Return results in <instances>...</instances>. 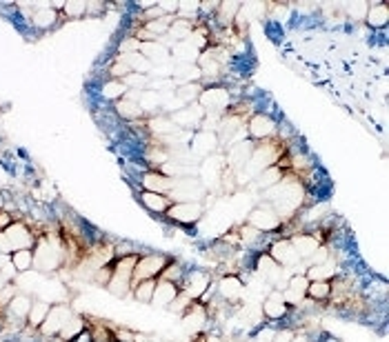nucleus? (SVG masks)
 I'll use <instances>...</instances> for the list:
<instances>
[{
    "mask_svg": "<svg viewBox=\"0 0 389 342\" xmlns=\"http://www.w3.org/2000/svg\"><path fill=\"white\" fill-rule=\"evenodd\" d=\"M33 27H38V29H49V27H54L56 21H58V12L51 3H38V7L33 9V14L29 16Z\"/></svg>",
    "mask_w": 389,
    "mask_h": 342,
    "instance_id": "obj_25",
    "label": "nucleus"
},
{
    "mask_svg": "<svg viewBox=\"0 0 389 342\" xmlns=\"http://www.w3.org/2000/svg\"><path fill=\"white\" fill-rule=\"evenodd\" d=\"M16 218L10 213V211H5V209H0V231H5L7 227H10V224L14 222Z\"/></svg>",
    "mask_w": 389,
    "mask_h": 342,
    "instance_id": "obj_43",
    "label": "nucleus"
},
{
    "mask_svg": "<svg viewBox=\"0 0 389 342\" xmlns=\"http://www.w3.org/2000/svg\"><path fill=\"white\" fill-rule=\"evenodd\" d=\"M63 14L67 18H81L87 14V3L85 0H69V3H65V7H63Z\"/></svg>",
    "mask_w": 389,
    "mask_h": 342,
    "instance_id": "obj_39",
    "label": "nucleus"
},
{
    "mask_svg": "<svg viewBox=\"0 0 389 342\" xmlns=\"http://www.w3.org/2000/svg\"><path fill=\"white\" fill-rule=\"evenodd\" d=\"M172 60L174 65H196L198 58H200V51L193 47L189 40H180V42H174L172 44Z\"/></svg>",
    "mask_w": 389,
    "mask_h": 342,
    "instance_id": "obj_20",
    "label": "nucleus"
},
{
    "mask_svg": "<svg viewBox=\"0 0 389 342\" xmlns=\"http://www.w3.org/2000/svg\"><path fill=\"white\" fill-rule=\"evenodd\" d=\"M138 256L140 254H125L118 256L116 263H113L107 291L116 295V298H125V295L131 293V278H134V267L138 263Z\"/></svg>",
    "mask_w": 389,
    "mask_h": 342,
    "instance_id": "obj_2",
    "label": "nucleus"
},
{
    "mask_svg": "<svg viewBox=\"0 0 389 342\" xmlns=\"http://www.w3.org/2000/svg\"><path fill=\"white\" fill-rule=\"evenodd\" d=\"M267 254H269L273 260H276V263H278L282 269H291V267H296L298 263H303V260L298 258L296 249H294V245H291L289 238H276V240H271L269 247H267Z\"/></svg>",
    "mask_w": 389,
    "mask_h": 342,
    "instance_id": "obj_15",
    "label": "nucleus"
},
{
    "mask_svg": "<svg viewBox=\"0 0 389 342\" xmlns=\"http://www.w3.org/2000/svg\"><path fill=\"white\" fill-rule=\"evenodd\" d=\"M180 318H183V329L187 331L189 336L202 334L205 327L209 325V313L205 309V304H200V302H193Z\"/></svg>",
    "mask_w": 389,
    "mask_h": 342,
    "instance_id": "obj_17",
    "label": "nucleus"
},
{
    "mask_svg": "<svg viewBox=\"0 0 389 342\" xmlns=\"http://www.w3.org/2000/svg\"><path fill=\"white\" fill-rule=\"evenodd\" d=\"M176 178L165 176L163 171L158 169H147L143 176H140V185H143V192H154V194H165L170 196L174 189Z\"/></svg>",
    "mask_w": 389,
    "mask_h": 342,
    "instance_id": "obj_18",
    "label": "nucleus"
},
{
    "mask_svg": "<svg viewBox=\"0 0 389 342\" xmlns=\"http://www.w3.org/2000/svg\"><path fill=\"white\" fill-rule=\"evenodd\" d=\"M338 274H340V267H338V260H336L334 256L327 260V263L314 265L305 272L307 280H334Z\"/></svg>",
    "mask_w": 389,
    "mask_h": 342,
    "instance_id": "obj_24",
    "label": "nucleus"
},
{
    "mask_svg": "<svg viewBox=\"0 0 389 342\" xmlns=\"http://www.w3.org/2000/svg\"><path fill=\"white\" fill-rule=\"evenodd\" d=\"M31 302H33V298H29L27 293L18 291V293H16L14 298L10 300V304H7L5 313H7V316H12L14 320L23 322V325H27V316H29Z\"/></svg>",
    "mask_w": 389,
    "mask_h": 342,
    "instance_id": "obj_22",
    "label": "nucleus"
},
{
    "mask_svg": "<svg viewBox=\"0 0 389 342\" xmlns=\"http://www.w3.org/2000/svg\"><path fill=\"white\" fill-rule=\"evenodd\" d=\"M216 293L227 304H241L245 295V285L241 280V276H220L216 282Z\"/></svg>",
    "mask_w": 389,
    "mask_h": 342,
    "instance_id": "obj_16",
    "label": "nucleus"
},
{
    "mask_svg": "<svg viewBox=\"0 0 389 342\" xmlns=\"http://www.w3.org/2000/svg\"><path fill=\"white\" fill-rule=\"evenodd\" d=\"M116 111H118L120 118H125L129 122H136V120H140L145 116L143 109L138 107V103L136 101H129V98H120V101L116 103Z\"/></svg>",
    "mask_w": 389,
    "mask_h": 342,
    "instance_id": "obj_31",
    "label": "nucleus"
},
{
    "mask_svg": "<svg viewBox=\"0 0 389 342\" xmlns=\"http://www.w3.org/2000/svg\"><path fill=\"white\" fill-rule=\"evenodd\" d=\"M178 293H180V287H178V285L170 282V280H163V278H158L152 304H154V307H165V309H167L176 298H178Z\"/></svg>",
    "mask_w": 389,
    "mask_h": 342,
    "instance_id": "obj_19",
    "label": "nucleus"
},
{
    "mask_svg": "<svg viewBox=\"0 0 389 342\" xmlns=\"http://www.w3.org/2000/svg\"><path fill=\"white\" fill-rule=\"evenodd\" d=\"M65 267V242L60 233H40L33 245V269L38 274H56Z\"/></svg>",
    "mask_w": 389,
    "mask_h": 342,
    "instance_id": "obj_1",
    "label": "nucleus"
},
{
    "mask_svg": "<svg viewBox=\"0 0 389 342\" xmlns=\"http://www.w3.org/2000/svg\"><path fill=\"white\" fill-rule=\"evenodd\" d=\"M140 202L147 211L158 213V215H165L170 211V207L174 205V200L170 196L165 194H154V192H140Z\"/></svg>",
    "mask_w": 389,
    "mask_h": 342,
    "instance_id": "obj_23",
    "label": "nucleus"
},
{
    "mask_svg": "<svg viewBox=\"0 0 389 342\" xmlns=\"http://www.w3.org/2000/svg\"><path fill=\"white\" fill-rule=\"evenodd\" d=\"M236 231H238V238H241V245H245V247H256L265 240V233L258 231L256 227H252V224H247V222L241 224Z\"/></svg>",
    "mask_w": 389,
    "mask_h": 342,
    "instance_id": "obj_34",
    "label": "nucleus"
},
{
    "mask_svg": "<svg viewBox=\"0 0 389 342\" xmlns=\"http://www.w3.org/2000/svg\"><path fill=\"white\" fill-rule=\"evenodd\" d=\"M200 92H202V85L200 83H189V85H178V87H176L174 96L178 98L183 105H191V103L198 101Z\"/></svg>",
    "mask_w": 389,
    "mask_h": 342,
    "instance_id": "obj_35",
    "label": "nucleus"
},
{
    "mask_svg": "<svg viewBox=\"0 0 389 342\" xmlns=\"http://www.w3.org/2000/svg\"><path fill=\"white\" fill-rule=\"evenodd\" d=\"M365 21H367L369 27H374V29H378V27H385L389 23V7H387V3H369Z\"/></svg>",
    "mask_w": 389,
    "mask_h": 342,
    "instance_id": "obj_28",
    "label": "nucleus"
},
{
    "mask_svg": "<svg viewBox=\"0 0 389 342\" xmlns=\"http://www.w3.org/2000/svg\"><path fill=\"white\" fill-rule=\"evenodd\" d=\"M14 269L21 274H27L33 269V249H21V251H14V254L10 256Z\"/></svg>",
    "mask_w": 389,
    "mask_h": 342,
    "instance_id": "obj_32",
    "label": "nucleus"
},
{
    "mask_svg": "<svg viewBox=\"0 0 389 342\" xmlns=\"http://www.w3.org/2000/svg\"><path fill=\"white\" fill-rule=\"evenodd\" d=\"M185 269H183V265L180 263H176V260H170V265H167L165 269H163V274H161V278L163 280H170V282H176L180 287V282H183V278H185Z\"/></svg>",
    "mask_w": 389,
    "mask_h": 342,
    "instance_id": "obj_37",
    "label": "nucleus"
},
{
    "mask_svg": "<svg viewBox=\"0 0 389 342\" xmlns=\"http://www.w3.org/2000/svg\"><path fill=\"white\" fill-rule=\"evenodd\" d=\"M172 258H167L165 254H140L138 263L134 267V278L131 285H136L140 280H158L163 274V269L170 265Z\"/></svg>",
    "mask_w": 389,
    "mask_h": 342,
    "instance_id": "obj_4",
    "label": "nucleus"
},
{
    "mask_svg": "<svg viewBox=\"0 0 389 342\" xmlns=\"http://www.w3.org/2000/svg\"><path fill=\"white\" fill-rule=\"evenodd\" d=\"M122 83H125L127 89H131V92H145V89L149 87V76H143V74H129L122 78Z\"/></svg>",
    "mask_w": 389,
    "mask_h": 342,
    "instance_id": "obj_38",
    "label": "nucleus"
},
{
    "mask_svg": "<svg viewBox=\"0 0 389 342\" xmlns=\"http://www.w3.org/2000/svg\"><path fill=\"white\" fill-rule=\"evenodd\" d=\"M205 116H207L205 109H202L198 103H191L187 107H183V109H178L176 114H172L170 118L176 127L183 129V131H198L200 122L205 120Z\"/></svg>",
    "mask_w": 389,
    "mask_h": 342,
    "instance_id": "obj_14",
    "label": "nucleus"
},
{
    "mask_svg": "<svg viewBox=\"0 0 389 342\" xmlns=\"http://www.w3.org/2000/svg\"><path fill=\"white\" fill-rule=\"evenodd\" d=\"M85 329H87V320H85L83 316H78V313H74V316L65 322V327L60 329L58 338L63 340V342H72L74 338L81 336Z\"/></svg>",
    "mask_w": 389,
    "mask_h": 342,
    "instance_id": "obj_29",
    "label": "nucleus"
},
{
    "mask_svg": "<svg viewBox=\"0 0 389 342\" xmlns=\"http://www.w3.org/2000/svg\"><path fill=\"white\" fill-rule=\"evenodd\" d=\"M3 233H5V238L10 240L12 251L33 249V245H36V240H38L36 231L29 229V224L25 222V220H14Z\"/></svg>",
    "mask_w": 389,
    "mask_h": 342,
    "instance_id": "obj_9",
    "label": "nucleus"
},
{
    "mask_svg": "<svg viewBox=\"0 0 389 342\" xmlns=\"http://www.w3.org/2000/svg\"><path fill=\"white\" fill-rule=\"evenodd\" d=\"M154 289H156V280H140L136 285H131V295L140 304H152Z\"/></svg>",
    "mask_w": 389,
    "mask_h": 342,
    "instance_id": "obj_33",
    "label": "nucleus"
},
{
    "mask_svg": "<svg viewBox=\"0 0 389 342\" xmlns=\"http://www.w3.org/2000/svg\"><path fill=\"white\" fill-rule=\"evenodd\" d=\"M74 316V309L69 307V304L65 302H58V304H51V309L47 313V318L45 322L40 325L38 329V334L42 338H56L60 334V329L65 327V322Z\"/></svg>",
    "mask_w": 389,
    "mask_h": 342,
    "instance_id": "obj_8",
    "label": "nucleus"
},
{
    "mask_svg": "<svg viewBox=\"0 0 389 342\" xmlns=\"http://www.w3.org/2000/svg\"><path fill=\"white\" fill-rule=\"evenodd\" d=\"M278 122L271 118L267 111H254L247 120V138L252 142H263L276 138Z\"/></svg>",
    "mask_w": 389,
    "mask_h": 342,
    "instance_id": "obj_5",
    "label": "nucleus"
},
{
    "mask_svg": "<svg viewBox=\"0 0 389 342\" xmlns=\"http://www.w3.org/2000/svg\"><path fill=\"white\" fill-rule=\"evenodd\" d=\"M211 282H214V276L209 272H187L180 282V291L187 295L191 302H198L202 298V293H205Z\"/></svg>",
    "mask_w": 389,
    "mask_h": 342,
    "instance_id": "obj_10",
    "label": "nucleus"
},
{
    "mask_svg": "<svg viewBox=\"0 0 389 342\" xmlns=\"http://www.w3.org/2000/svg\"><path fill=\"white\" fill-rule=\"evenodd\" d=\"M369 3H347V14L351 18H358V21H365Z\"/></svg>",
    "mask_w": 389,
    "mask_h": 342,
    "instance_id": "obj_40",
    "label": "nucleus"
},
{
    "mask_svg": "<svg viewBox=\"0 0 389 342\" xmlns=\"http://www.w3.org/2000/svg\"><path fill=\"white\" fill-rule=\"evenodd\" d=\"M207 116H223L229 107H232V94L229 89L220 87V85H211V87H202V92L196 101Z\"/></svg>",
    "mask_w": 389,
    "mask_h": 342,
    "instance_id": "obj_3",
    "label": "nucleus"
},
{
    "mask_svg": "<svg viewBox=\"0 0 389 342\" xmlns=\"http://www.w3.org/2000/svg\"><path fill=\"white\" fill-rule=\"evenodd\" d=\"M330 293H332V282L330 280H309L307 287V300L312 302H327L330 300Z\"/></svg>",
    "mask_w": 389,
    "mask_h": 342,
    "instance_id": "obj_30",
    "label": "nucleus"
},
{
    "mask_svg": "<svg viewBox=\"0 0 389 342\" xmlns=\"http://www.w3.org/2000/svg\"><path fill=\"white\" fill-rule=\"evenodd\" d=\"M296 336V329L294 327H282L273 331V338L271 342H291V338Z\"/></svg>",
    "mask_w": 389,
    "mask_h": 342,
    "instance_id": "obj_42",
    "label": "nucleus"
},
{
    "mask_svg": "<svg viewBox=\"0 0 389 342\" xmlns=\"http://www.w3.org/2000/svg\"><path fill=\"white\" fill-rule=\"evenodd\" d=\"M282 178H285V171H282L278 165H271L265 171H260V174L254 178V183H256V187H258V189H263V192H267V189L282 183Z\"/></svg>",
    "mask_w": 389,
    "mask_h": 342,
    "instance_id": "obj_26",
    "label": "nucleus"
},
{
    "mask_svg": "<svg viewBox=\"0 0 389 342\" xmlns=\"http://www.w3.org/2000/svg\"><path fill=\"white\" fill-rule=\"evenodd\" d=\"M127 94V87L122 80H107V83L103 85V96L107 98V101H113V103H118L120 98H125Z\"/></svg>",
    "mask_w": 389,
    "mask_h": 342,
    "instance_id": "obj_36",
    "label": "nucleus"
},
{
    "mask_svg": "<svg viewBox=\"0 0 389 342\" xmlns=\"http://www.w3.org/2000/svg\"><path fill=\"white\" fill-rule=\"evenodd\" d=\"M7 285H10V280H7V278H5L3 274H0V291H3Z\"/></svg>",
    "mask_w": 389,
    "mask_h": 342,
    "instance_id": "obj_45",
    "label": "nucleus"
},
{
    "mask_svg": "<svg viewBox=\"0 0 389 342\" xmlns=\"http://www.w3.org/2000/svg\"><path fill=\"white\" fill-rule=\"evenodd\" d=\"M260 311H263V318H265V320H269V322H280V320H285V318L289 316V313H291V307L287 304V300H285V295H282V291L271 289V291L263 298Z\"/></svg>",
    "mask_w": 389,
    "mask_h": 342,
    "instance_id": "obj_11",
    "label": "nucleus"
},
{
    "mask_svg": "<svg viewBox=\"0 0 389 342\" xmlns=\"http://www.w3.org/2000/svg\"><path fill=\"white\" fill-rule=\"evenodd\" d=\"M289 240H291V245H294L296 254H298L300 260H303V263L312 258L316 251H318V247H321V242L314 238V233L298 231V233H294V236H289Z\"/></svg>",
    "mask_w": 389,
    "mask_h": 342,
    "instance_id": "obj_21",
    "label": "nucleus"
},
{
    "mask_svg": "<svg viewBox=\"0 0 389 342\" xmlns=\"http://www.w3.org/2000/svg\"><path fill=\"white\" fill-rule=\"evenodd\" d=\"M247 224H252V227H256L263 233H271L282 227V220L269 202H263L250 211V215H247Z\"/></svg>",
    "mask_w": 389,
    "mask_h": 342,
    "instance_id": "obj_7",
    "label": "nucleus"
},
{
    "mask_svg": "<svg viewBox=\"0 0 389 342\" xmlns=\"http://www.w3.org/2000/svg\"><path fill=\"white\" fill-rule=\"evenodd\" d=\"M49 309H51V302L42 300V298L33 300V302H31V309H29V316H27V327L33 329V331H38L42 322H45Z\"/></svg>",
    "mask_w": 389,
    "mask_h": 342,
    "instance_id": "obj_27",
    "label": "nucleus"
},
{
    "mask_svg": "<svg viewBox=\"0 0 389 342\" xmlns=\"http://www.w3.org/2000/svg\"><path fill=\"white\" fill-rule=\"evenodd\" d=\"M207 196V189L202 187V183L196 176H185L176 178L174 189L170 198L174 202H202V198Z\"/></svg>",
    "mask_w": 389,
    "mask_h": 342,
    "instance_id": "obj_6",
    "label": "nucleus"
},
{
    "mask_svg": "<svg viewBox=\"0 0 389 342\" xmlns=\"http://www.w3.org/2000/svg\"><path fill=\"white\" fill-rule=\"evenodd\" d=\"M140 49V40L129 36V38H122L118 42V53H131V51H138Z\"/></svg>",
    "mask_w": 389,
    "mask_h": 342,
    "instance_id": "obj_41",
    "label": "nucleus"
},
{
    "mask_svg": "<svg viewBox=\"0 0 389 342\" xmlns=\"http://www.w3.org/2000/svg\"><path fill=\"white\" fill-rule=\"evenodd\" d=\"M202 213H205L202 202H174L165 215L174 224H196L202 218Z\"/></svg>",
    "mask_w": 389,
    "mask_h": 342,
    "instance_id": "obj_12",
    "label": "nucleus"
},
{
    "mask_svg": "<svg viewBox=\"0 0 389 342\" xmlns=\"http://www.w3.org/2000/svg\"><path fill=\"white\" fill-rule=\"evenodd\" d=\"M220 147V140H218V133H211V131H193L191 133V140H189V154L193 158H209L216 154V149Z\"/></svg>",
    "mask_w": 389,
    "mask_h": 342,
    "instance_id": "obj_13",
    "label": "nucleus"
},
{
    "mask_svg": "<svg viewBox=\"0 0 389 342\" xmlns=\"http://www.w3.org/2000/svg\"><path fill=\"white\" fill-rule=\"evenodd\" d=\"M291 342H314V338L307 336V334H303V331H296V336L291 338Z\"/></svg>",
    "mask_w": 389,
    "mask_h": 342,
    "instance_id": "obj_44",
    "label": "nucleus"
}]
</instances>
